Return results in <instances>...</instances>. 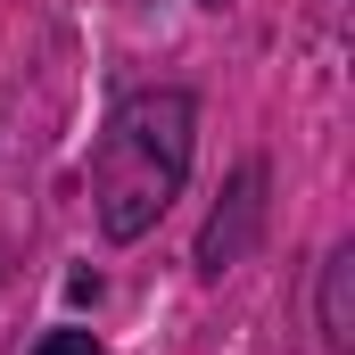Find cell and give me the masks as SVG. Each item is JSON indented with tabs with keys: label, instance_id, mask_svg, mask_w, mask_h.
<instances>
[{
	"label": "cell",
	"instance_id": "1",
	"mask_svg": "<svg viewBox=\"0 0 355 355\" xmlns=\"http://www.w3.org/2000/svg\"><path fill=\"white\" fill-rule=\"evenodd\" d=\"M190 141H198V99L190 91H132L116 107V124L99 132L91 157V198L107 240H141L190 174Z\"/></svg>",
	"mask_w": 355,
	"mask_h": 355
},
{
	"label": "cell",
	"instance_id": "2",
	"mask_svg": "<svg viewBox=\"0 0 355 355\" xmlns=\"http://www.w3.org/2000/svg\"><path fill=\"white\" fill-rule=\"evenodd\" d=\"M257 223H265V166H240L232 198H223V207L207 215V232H198V272H232L257 248Z\"/></svg>",
	"mask_w": 355,
	"mask_h": 355
},
{
	"label": "cell",
	"instance_id": "3",
	"mask_svg": "<svg viewBox=\"0 0 355 355\" xmlns=\"http://www.w3.org/2000/svg\"><path fill=\"white\" fill-rule=\"evenodd\" d=\"M322 339H331V355L355 347V248H331V265H322Z\"/></svg>",
	"mask_w": 355,
	"mask_h": 355
},
{
	"label": "cell",
	"instance_id": "4",
	"mask_svg": "<svg viewBox=\"0 0 355 355\" xmlns=\"http://www.w3.org/2000/svg\"><path fill=\"white\" fill-rule=\"evenodd\" d=\"M33 355H99V339H91V331H50Z\"/></svg>",
	"mask_w": 355,
	"mask_h": 355
}]
</instances>
